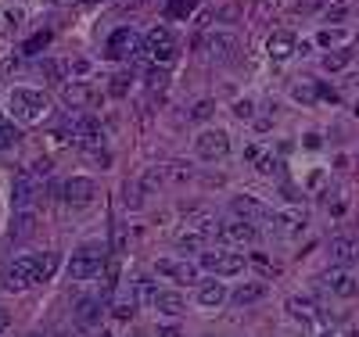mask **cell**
I'll use <instances>...</instances> for the list:
<instances>
[{"label":"cell","mask_w":359,"mask_h":337,"mask_svg":"<svg viewBox=\"0 0 359 337\" xmlns=\"http://www.w3.org/2000/svg\"><path fill=\"white\" fill-rule=\"evenodd\" d=\"M54 269H58V255H54V251L22 255V259L8 262V269H4V277H0V283H4V291H29L33 283L51 280Z\"/></svg>","instance_id":"cell-1"},{"label":"cell","mask_w":359,"mask_h":337,"mask_svg":"<svg viewBox=\"0 0 359 337\" xmlns=\"http://www.w3.org/2000/svg\"><path fill=\"white\" fill-rule=\"evenodd\" d=\"M11 111L19 122H40L47 111H51V101L43 97L40 90H11Z\"/></svg>","instance_id":"cell-2"},{"label":"cell","mask_w":359,"mask_h":337,"mask_svg":"<svg viewBox=\"0 0 359 337\" xmlns=\"http://www.w3.org/2000/svg\"><path fill=\"white\" fill-rule=\"evenodd\" d=\"M40 190H43V180H40L33 169L14 172V183H11V205H14V212H25V208H33L36 198H40Z\"/></svg>","instance_id":"cell-3"},{"label":"cell","mask_w":359,"mask_h":337,"mask_svg":"<svg viewBox=\"0 0 359 337\" xmlns=\"http://www.w3.org/2000/svg\"><path fill=\"white\" fill-rule=\"evenodd\" d=\"M104 248H97V244H86V248H80L72 255V262H69V277L72 280H90V277H97V272L104 269Z\"/></svg>","instance_id":"cell-4"},{"label":"cell","mask_w":359,"mask_h":337,"mask_svg":"<svg viewBox=\"0 0 359 337\" xmlns=\"http://www.w3.org/2000/svg\"><path fill=\"white\" fill-rule=\"evenodd\" d=\"M244 266H248L244 255H233V251H201V269L216 272V277H238Z\"/></svg>","instance_id":"cell-5"},{"label":"cell","mask_w":359,"mask_h":337,"mask_svg":"<svg viewBox=\"0 0 359 337\" xmlns=\"http://www.w3.org/2000/svg\"><path fill=\"white\" fill-rule=\"evenodd\" d=\"M144 54L151 58V61H162V65H169V61L176 58V40H173V33L169 29H151V33L144 36Z\"/></svg>","instance_id":"cell-6"},{"label":"cell","mask_w":359,"mask_h":337,"mask_svg":"<svg viewBox=\"0 0 359 337\" xmlns=\"http://www.w3.org/2000/svg\"><path fill=\"white\" fill-rule=\"evenodd\" d=\"M270 222H273V230H277L280 237H299V233L309 226V216H305V208L291 205V208H280V212H273Z\"/></svg>","instance_id":"cell-7"},{"label":"cell","mask_w":359,"mask_h":337,"mask_svg":"<svg viewBox=\"0 0 359 337\" xmlns=\"http://www.w3.org/2000/svg\"><path fill=\"white\" fill-rule=\"evenodd\" d=\"M194 151H198V158H205V162L227 158L230 154V137L223 130H205V133L194 140Z\"/></svg>","instance_id":"cell-8"},{"label":"cell","mask_w":359,"mask_h":337,"mask_svg":"<svg viewBox=\"0 0 359 337\" xmlns=\"http://www.w3.org/2000/svg\"><path fill=\"white\" fill-rule=\"evenodd\" d=\"M140 36L133 33V29H115L112 36H108V47H104V54L108 58H137V54H144L140 51Z\"/></svg>","instance_id":"cell-9"},{"label":"cell","mask_w":359,"mask_h":337,"mask_svg":"<svg viewBox=\"0 0 359 337\" xmlns=\"http://www.w3.org/2000/svg\"><path fill=\"white\" fill-rule=\"evenodd\" d=\"M223 240V244H255L259 240V230H255V222H248V219H230L220 226V233H216Z\"/></svg>","instance_id":"cell-10"},{"label":"cell","mask_w":359,"mask_h":337,"mask_svg":"<svg viewBox=\"0 0 359 337\" xmlns=\"http://www.w3.org/2000/svg\"><path fill=\"white\" fill-rule=\"evenodd\" d=\"M327 255H331V266L349 269V266L359 262V240L356 237H334L331 248H327Z\"/></svg>","instance_id":"cell-11"},{"label":"cell","mask_w":359,"mask_h":337,"mask_svg":"<svg viewBox=\"0 0 359 337\" xmlns=\"http://www.w3.org/2000/svg\"><path fill=\"white\" fill-rule=\"evenodd\" d=\"M323 283L331 287V294H338V298H356L359 294V280L352 277L349 269H341V266H334L331 272H327Z\"/></svg>","instance_id":"cell-12"},{"label":"cell","mask_w":359,"mask_h":337,"mask_svg":"<svg viewBox=\"0 0 359 337\" xmlns=\"http://www.w3.org/2000/svg\"><path fill=\"white\" fill-rule=\"evenodd\" d=\"M205 51L216 61H233V58H238V51H241V43H238V36H230V33H209Z\"/></svg>","instance_id":"cell-13"},{"label":"cell","mask_w":359,"mask_h":337,"mask_svg":"<svg viewBox=\"0 0 359 337\" xmlns=\"http://www.w3.org/2000/svg\"><path fill=\"white\" fill-rule=\"evenodd\" d=\"M233 216H238V219H248V222H262V219H266L270 222V208L266 205H262L259 198H252V194H241V198H233Z\"/></svg>","instance_id":"cell-14"},{"label":"cell","mask_w":359,"mask_h":337,"mask_svg":"<svg viewBox=\"0 0 359 337\" xmlns=\"http://www.w3.org/2000/svg\"><path fill=\"white\" fill-rule=\"evenodd\" d=\"M93 198H97V183L86 180V176H72L65 183V201L69 205H90Z\"/></svg>","instance_id":"cell-15"},{"label":"cell","mask_w":359,"mask_h":337,"mask_svg":"<svg viewBox=\"0 0 359 337\" xmlns=\"http://www.w3.org/2000/svg\"><path fill=\"white\" fill-rule=\"evenodd\" d=\"M162 272V277L176 280V283H198V266L194 262H176V259H162L159 266H154Z\"/></svg>","instance_id":"cell-16"},{"label":"cell","mask_w":359,"mask_h":337,"mask_svg":"<svg viewBox=\"0 0 359 337\" xmlns=\"http://www.w3.org/2000/svg\"><path fill=\"white\" fill-rule=\"evenodd\" d=\"M101 312H104V298H80V305H76V327H97L101 323Z\"/></svg>","instance_id":"cell-17"},{"label":"cell","mask_w":359,"mask_h":337,"mask_svg":"<svg viewBox=\"0 0 359 337\" xmlns=\"http://www.w3.org/2000/svg\"><path fill=\"white\" fill-rule=\"evenodd\" d=\"M36 212L33 208H25V212H14V222H11V240H29L36 233Z\"/></svg>","instance_id":"cell-18"},{"label":"cell","mask_w":359,"mask_h":337,"mask_svg":"<svg viewBox=\"0 0 359 337\" xmlns=\"http://www.w3.org/2000/svg\"><path fill=\"white\" fill-rule=\"evenodd\" d=\"M72 137L83 140V143H97L101 140V122L93 119V115H80V119L72 122Z\"/></svg>","instance_id":"cell-19"},{"label":"cell","mask_w":359,"mask_h":337,"mask_svg":"<svg viewBox=\"0 0 359 337\" xmlns=\"http://www.w3.org/2000/svg\"><path fill=\"white\" fill-rule=\"evenodd\" d=\"M151 305L159 312H165V316H183V309H187L183 294H176V291H159V294L151 298Z\"/></svg>","instance_id":"cell-20"},{"label":"cell","mask_w":359,"mask_h":337,"mask_svg":"<svg viewBox=\"0 0 359 337\" xmlns=\"http://www.w3.org/2000/svg\"><path fill=\"white\" fill-rule=\"evenodd\" d=\"M262 298H266V283H241L238 291L230 294V301L238 305V309H244V305H255Z\"/></svg>","instance_id":"cell-21"},{"label":"cell","mask_w":359,"mask_h":337,"mask_svg":"<svg viewBox=\"0 0 359 337\" xmlns=\"http://www.w3.org/2000/svg\"><path fill=\"white\" fill-rule=\"evenodd\" d=\"M198 301L205 305V309H216V305L227 301V287L216 283V280H212V283H201V287H198Z\"/></svg>","instance_id":"cell-22"},{"label":"cell","mask_w":359,"mask_h":337,"mask_svg":"<svg viewBox=\"0 0 359 337\" xmlns=\"http://www.w3.org/2000/svg\"><path fill=\"white\" fill-rule=\"evenodd\" d=\"M288 312H291L294 319H302V323H313V319H316V305L309 301V298H299V294H294V298H288Z\"/></svg>","instance_id":"cell-23"},{"label":"cell","mask_w":359,"mask_h":337,"mask_svg":"<svg viewBox=\"0 0 359 337\" xmlns=\"http://www.w3.org/2000/svg\"><path fill=\"white\" fill-rule=\"evenodd\" d=\"M270 54H273L277 61L291 58V54H294V36H291V33H273V36H270Z\"/></svg>","instance_id":"cell-24"},{"label":"cell","mask_w":359,"mask_h":337,"mask_svg":"<svg viewBox=\"0 0 359 337\" xmlns=\"http://www.w3.org/2000/svg\"><path fill=\"white\" fill-rule=\"evenodd\" d=\"M65 101L69 104H90V101H97V90L86 86V83H72V86H65Z\"/></svg>","instance_id":"cell-25"},{"label":"cell","mask_w":359,"mask_h":337,"mask_svg":"<svg viewBox=\"0 0 359 337\" xmlns=\"http://www.w3.org/2000/svg\"><path fill=\"white\" fill-rule=\"evenodd\" d=\"M205 240H209V233L183 230V233L176 237V248H180V251H205Z\"/></svg>","instance_id":"cell-26"},{"label":"cell","mask_w":359,"mask_h":337,"mask_svg":"<svg viewBox=\"0 0 359 337\" xmlns=\"http://www.w3.org/2000/svg\"><path fill=\"white\" fill-rule=\"evenodd\" d=\"M130 251V226H122V222H115L112 226V255L119 259V255Z\"/></svg>","instance_id":"cell-27"},{"label":"cell","mask_w":359,"mask_h":337,"mask_svg":"<svg viewBox=\"0 0 359 337\" xmlns=\"http://www.w3.org/2000/svg\"><path fill=\"white\" fill-rule=\"evenodd\" d=\"M165 14L169 19H187V14H194V0H169Z\"/></svg>","instance_id":"cell-28"},{"label":"cell","mask_w":359,"mask_h":337,"mask_svg":"<svg viewBox=\"0 0 359 337\" xmlns=\"http://www.w3.org/2000/svg\"><path fill=\"white\" fill-rule=\"evenodd\" d=\"M130 72H119V75H112V86H108V93H112V97H126L130 93Z\"/></svg>","instance_id":"cell-29"},{"label":"cell","mask_w":359,"mask_h":337,"mask_svg":"<svg viewBox=\"0 0 359 337\" xmlns=\"http://www.w3.org/2000/svg\"><path fill=\"white\" fill-rule=\"evenodd\" d=\"M133 312H137V298H119L112 305V316L115 319H133Z\"/></svg>","instance_id":"cell-30"},{"label":"cell","mask_w":359,"mask_h":337,"mask_svg":"<svg viewBox=\"0 0 359 337\" xmlns=\"http://www.w3.org/2000/svg\"><path fill=\"white\" fill-rule=\"evenodd\" d=\"M349 58H352L349 51H334V54H327V58H323V69H327V72L345 69V65H349Z\"/></svg>","instance_id":"cell-31"},{"label":"cell","mask_w":359,"mask_h":337,"mask_svg":"<svg viewBox=\"0 0 359 337\" xmlns=\"http://www.w3.org/2000/svg\"><path fill=\"white\" fill-rule=\"evenodd\" d=\"M14 143H19V130H14V126H8V122H0V151L14 148Z\"/></svg>","instance_id":"cell-32"},{"label":"cell","mask_w":359,"mask_h":337,"mask_svg":"<svg viewBox=\"0 0 359 337\" xmlns=\"http://www.w3.org/2000/svg\"><path fill=\"white\" fill-rule=\"evenodd\" d=\"M291 93H294V101H305V104L320 97V93H316V83H299V86L291 90Z\"/></svg>","instance_id":"cell-33"},{"label":"cell","mask_w":359,"mask_h":337,"mask_svg":"<svg viewBox=\"0 0 359 337\" xmlns=\"http://www.w3.org/2000/svg\"><path fill=\"white\" fill-rule=\"evenodd\" d=\"M51 43V33H36L33 40H25V47H22V54H36V51H43V47Z\"/></svg>","instance_id":"cell-34"},{"label":"cell","mask_w":359,"mask_h":337,"mask_svg":"<svg viewBox=\"0 0 359 337\" xmlns=\"http://www.w3.org/2000/svg\"><path fill=\"white\" fill-rule=\"evenodd\" d=\"M133 294H137L140 301H148V305H151V298L159 294V291L151 287V280H137V283H133Z\"/></svg>","instance_id":"cell-35"},{"label":"cell","mask_w":359,"mask_h":337,"mask_svg":"<svg viewBox=\"0 0 359 337\" xmlns=\"http://www.w3.org/2000/svg\"><path fill=\"white\" fill-rule=\"evenodd\" d=\"M212 111H216V104H212V101H198V104H194V111H191V119L205 122V119H212Z\"/></svg>","instance_id":"cell-36"},{"label":"cell","mask_w":359,"mask_h":337,"mask_svg":"<svg viewBox=\"0 0 359 337\" xmlns=\"http://www.w3.org/2000/svg\"><path fill=\"white\" fill-rule=\"evenodd\" d=\"M255 169H259L262 176H273V172L280 169V162H277V158H270V154H262V158H255Z\"/></svg>","instance_id":"cell-37"},{"label":"cell","mask_w":359,"mask_h":337,"mask_svg":"<svg viewBox=\"0 0 359 337\" xmlns=\"http://www.w3.org/2000/svg\"><path fill=\"white\" fill-rule=\"evenodd\" d=\"M47 75H51V83H65V65L61 61H47Z\"/></svg>","instance_id":"cell-38"},{"label":"cell","mask_w":359,"mask_h":337,"mask_svg":"<svg viewBox=\"0 0 359 337\" xmlns=\"http://www.w3.org/2000/svg\"><path fill=\"white\" fill-rule=\"evenodd\" d=\"M252 111H255V104H252V101H238V104H233V115H238L241 122L252 119Z\"/></svg>","instance_id":"cell-39"},{"label":"cell","mask_w":359,"mask_h":337,"mask_svg":"<svg viewBox=\"0 0 359 337\" xmlns=\"http://www.w3.org/2000/svg\"><path fill=\"white\" fill-rule=\"evenodd\" d=\"M248 262H252V266H259L262 272H273V277H277V266L266 259V255H259V251H255V255H252V259H248Z\"/></svg>","instance_id":"cell-40"},{"label":"cell","mask_w":359,"mask_h":337,"mask_svg":"<svg viewBox=\"0 0 359 337\" xmlns=\"http://www.w3.org/2000/svg\"><path fill=\"white\" fill-rule=\"evenodd\" d=\"M122 194H126V205H130V208H140V187H137V183H133V187L126 183V190H122Z\"/></svg>","instance_id":"cell-41"},{"label":"cell","mask_w":359,"mask_h":337,"mask_svg":"<svg viewBox=\"0 0 359 337\" xmlns=\"http://www.w3.org/2000/svg\"><path fill=\"white\" fill-rule=\"evenodd\" d=\"M349 14V8L345 4H334V8H327V22H341Z\"/></svg>","instance_id":"cell-42"},{"label":"cell","mask_w":359,"mask_h":337,"mask_svg":"<svg viewBox=\"0 0 359 337\" xmlns=\"http://www.w3.org/2000/svg\"><path fill=\"white\" fill-rule=\"evenodd\" d=\"M148 86H154V90L165 86V72H162V69H151V72H148Z\"/></svg>","instance_id":"cell-43"},{"label":"cell","mask_w":359,"mask_h":337,"mask_svg":"<svg viewBox=\"0 0 359 337\" xmlns=\"http://www.w3.org/2000/svg\"><path fill=\"white\" fill-rule=\"evenodd\" d=\"M159 337H183L180 327H159Z\"/></svg>","instance_id":"cell-44"},{"label":"cell","mask_w":359,"mask_h":337,"mask_svg":"<svg viewBox=\"0 0 359 337\" xmlns=\"http://www.w3.org/2000/svg\"><path fill=\"white\" fill-rule=\"evenodd\" d=\"M8 323H11V316H8V309H0V334L8 330Z\"/></svg>","instance_id":"cell-45"},{"label":"cell","mask_w":359,"mask_h":337,"mask_svg":"<svg viewBox=\"0 0 359 337\" xmlns=\"http://www.w3.org/2000/svg\"><path fill=\"white\" fill-rule=\"evenodd\" d=\"M14 65H19V58H8V61H4V65H0V72H4V75H8V72H11Z\"/></svg>","instance_id":"cell-46"},{"label":"cell","mask_w":359,"mask_h":337,"mask_svg":"<svg viewBox=\"0 0 359 337\" xmlns=\"http://www.w3.org/2000/svg\"><path fill=\"white\" fill-rule=\"evenodd\" d=\"M97 337H112V334H108V330H101V334H97Z\"/></svg>","instance_id":"cell-47"},{"label":"cell","mask_w":359,"mask_h":337,"mask_svg":"<svg viewBox=\"0 0 359 337\" xmlns=\"http://www.w3.org/2000/svg\"><path fill=\"white\" fill-rule=\"evenodd\" d=\"M51 4H61V0H51Z\"/></svg>","instance_id":"cell-48"},{"label":"cell","mask_w":359,"mask_h":337,"mask_svg":"<svg viewBox=\"0 0 359 337\" xmlns=\"http://www.w3.org/2000/svg\"><path fill=\"white\" fill-rule=\"evenodd\" d=\"M356 115H359V108H356Z\"/></svg>","instance_id":"cell-49"},{"label":"cell","mask_w":359,"mask_h":337,"mask_svg":"<svg viewBox=\"0 0 359 337\" xmlns=\"http://www.w3.org/2000/svg\"><path fill=\"white\" fill-rule=\"evenodd\" d=\"M33 337H40V334H33Z\"/></svg>","instance_id":"cell-50"}]
</instances>
